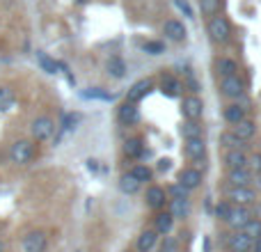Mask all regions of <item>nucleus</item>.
Here are the masks:
<instances>
[{
	"label": "nucleus",
	"mask_w": 261,
	"mask_h": 252,
	"mask_svg": "<svg viewBox=\"0 0 261 252\" xmlns=\"http://www.w3.org/2000/svg\"><path fill=\"white\" fill-rule=\"evenodd\" d=\"M208 37H211V41H216V44H227L231 37L229 21H227L225 16H213L211 21H208Z\"/></svg>",
	"instance_id": "nucleus-1"
},
{
	"label": "nucleus",
	"mask_w": 261,
	"mask_h": 252,
	"mask_svg": "<svg viewBox=\"0 0 261 252\" xmlns=\"http://www.w3.org/2000/svg\"><path fill=\"white\" fill-rule=\"evenodd\" d=\"M9 158H12V163H16V165H28V163L35 158V144H32L30 140H16V142L12 144V149H9Z\"/></svg>",
	"instance_id": "nucleus-2"
},
{
	"label": "nucleus",
	"mask_w": 261,
	"mask_h": 252,
	"mask_svg": "<svg viewBox=\"0 0 261 252\" xmlns=\"http://www.w3.org/2000/svg\"><path fill=\"white\" fill-rule=\"evenodd\" d=\"M227 199L234 202L236 207H250L257 199V193H254L252 186H231L227 190Z\"/></svg>",
	"instance_id": "nucleus-3"
},
{
	"label": "nucleus",
	"mask_w": 261,
	"mask_h": 252,
	"mask_svg": "<svg viewBox=\"0 0 261 252\" xmlns=\"http://www.w3.org/2000/svg\"><path fill=\"white\" fill-rule=\"evenodd\" d=\"M30 131H32V138L37 140V142H46V140H50L53 138V133H55V122L50 117H37L35 122H32L30 126Z\"/></svg>",
	"instance_id": "nucleus-4"
},
{
	"label": "nucleus",
	"mask_w": 261,
	"mask_h": 252,
	"mask_svg": "<svg viewBox=\"0 0 261 252\" xmlns=\"http://www.w3.org/2000/svg\"><path fill=\"white\" fill-rule=\"evenodd\" d=\"M220 92L227 96V99H241L245 94V83L241 81L239 76H225L220 81Z\"/></svg>",
	"instance_id": "nucleus-5"
},
{
	"label": "nucleus",
	"mask_w": 261,
	"mask_h": 252,
	"mask_svg": "<svg viewBox=\"0 0 261 252\" xmlns=\"http://www.w3.org/2000/svg\"><path fill=\"white\" fill-rule=\"evenodd\" d=\"M46 243H48V239H46L44 232H30V234L23 236V252H44L46 250Z\"/></svg>",
	"instance_id": "nucleus-6"
},
{
	"label": "nucleus",
	"mask_w": 261,
	"mask_h": 252,
	"mask_svg": "<svg viewBox=\"0 0 261 252\" xmlns=\"http://www.w3.org/2000/svg\"><path fill=\"white\" fill-rule=\"evenodd\" d=\"M151 90H153V81L151 78H142V81H138L133 87H130L126 96H128L130 104H138V101H142Z\"/></svg>",
	"instance_id": "nucleus-7"
},
{
	"label": "nucleus",
	"mask_w": 261,
	"mask_h": 252,
	"mask_svg": "<svg viewBox=\"0 0 261 252\" xmlns=\"http://www.w3.org/2000/svg\"><path fill=\"white\" fill-rule=\"evenodd\" d=\"M176 181H179L181 186H186L188 190H195L202 186V172L195 170V167H186V170L179 172V179Z\"/></svg>",
	"instance_id": "nucleus-8"
},
{
	"label": "nucleus",
	"mask_w": 261,
	"mask_h": 252,
	"mask_svg": "<svg viewBox=\"0 0 261 252\" xmlns=\"http://www.w3.org/2000/svg\"><path fill=\"white\" fill-rule=\"evenodd\" d=\"M250 211H248V207H231V211H229V218H227L225 222H229V227H234V230H243L245 227V222L250 220Z\"/></svg>",
	"instance_id": "nucleus-9"
},
{
	"label": "nucleus",
	"mask_w": 261,
	"mask_h": 252,
	"mask_svg": "<svg viewBox=\"0 0 261 252\" xmlns=\"http://www.w3.org/2000/svg\"><path fill=\"white\" fill-rule=\"evenodd\" d=\"M184 152L190 161H202V158L206 156V144H204L202 138H190V140H186Z\"/></svg>",
	"instance_id": "nucleus-10"
},
{
	"label": "nucleus",
	"mask_w": 261,
	"mask_h": 252,
	"mask_svg": "<svg viewBox=\"0 0 261 252\" xmlns=\"http://www.w3.org/2000/svg\"><path fill=\"white\" fill-rule=\"evenodd\" d=\"M163 30H165L167 39H172V41H184L186 35H188V32H186V26L179 21V18H170V21H165Z\"/></svg>",
	"instance_id": "nucleus-11"
},
{
	"label": "nucleus",
	"mask_w": 261,
	"mask_h": 252,
	"mask_svg": "<svg viewBox=\"0 0 261 252\" xmlns=\"http://www.w3.org/2000/svg\"><path fill=\"white\" fill-rule=\"evenodd\" d=\"M202 113H204V104L199 96H188V99L184 101V115L190 122H197V119L202 117Z\"/></svg>",
	"instance_id": "nucleus-12"
},
{
	"label": "nucleus",
	"mask_w": 261,
	"mask_h": 252,
	"mask_svg": "<svg viewBox=\"0 0 261 252\" xmlns=\"http://www.w3.org/2000/svg\"><path fill=\"white\" fill-rule=\"evenodd\" d=\"M225 163L229 170H239V167H248V156L243 149H227Z\"/></svg>",
	"instance_id": "nucleus-13"
},
{
	"label": "nucleus",
	"mask_w": 261,
	"mask_h": 252,
	"mask_svg": "<svg viewBox=\"0 0 261 252\" xmlns=\"http://www.w3.org/2000/svg\"><path fill=\"white\" fill-rule=\"evenodd\" d=\"M167 197H165V190L161 188V186H149L147 188V204L151 209H156V211H161L163 207H165Z\"/></svg>",
	"instance_id": "nucleus-14"
},
{
	"label": "nucleus",
	"mask_w": 261,
	"mask_h": 252,
	"mask_svg": "<svg viewBox=\"0 0 261 252\" xmlns=\"http://www.w3.org/2000/svg\"><path fill=\"white\" fill-rule=\"evenodd\" d=\"M117 119L122 122L124 126H130L138 122V106L130 104V101H126V104H122L117 108Z\"/></svg>",
	"instance_id": "nucleus-15"
},
{
	"label": "nucleus",
	"mask_w": 261,
	"mask_h": 252,
	"mask_svg": "<svg viewBox=\"0 0 261 252\" xmlns=\"http://www.w3.org/2000/svg\"><path fill=\"white\" fill-rule=\"evenodd\" d=\"M254 131H257V126L250 122V119H241V122H236V124H234L231 133H234L236 138L241 140V142H248V140H252Z\"/></svg>",
	"instance_id": "nucleus-16"
},
{
	"label": "nucleus",
	"mask_w": 261,
	"mask_h": 252,
	"mask_svg": "<svg viewBox=\"0 0 261 252\" xmlns=\"http://www.w3.org/2000/svg\"><path fill=\"white\" fill-rule=\"evenodd\" d=\"M229 250L231 252H250L252 250V239H248L243 232H236L229 239Z\"/></svg>",
	"instance_id": "nucleus-17"
},
{
	"label": "nucleus",
	"mask_w": 261,
	"mask_h": 252,
	"mask_svg": "<svg viewBox=\"0 0 261 252\" xmlns=\"http://www.w3.org/2000/svg\"><path fill=\"white\" fill-rule=\"evenodd\" d=\"M252 172L248 167H239V170H229V184L231 186H250L252 184Z\"/></svg>",
	"instance_id": "nucleus-18"
},
{
	"label": "nucleus",
	"mask_w": 261,
	"mask_h": 252,
	"mask_svg": "<svg viewBox=\"0 0 261 252\" xmlns=\"http://www.w3.org/2000/svg\"><path fill=\"white\" fill-rule=\"evenodd\" d=\"M172 222H174V218L170 216V213H158L156 218H153V232L156 234H167V232L172 230Z\"/></svg>",
	"instance_id": "nucleus-19"
},
{
	"label": "nucleus",
	"mask_w": 261,
	"mask_h": 252,
	"mask_svg": "<svg viewBox=\"0 0 261 252\" xmlns=\"http://www.w3.org/2000/svg\"><path fill=\"white\" fill-rule=\"evenodd\" d=\"M156 241H158V234L153 230H144L142 234L138 236V250L140 252H149L156 245Z\"/></svg>",
	"instance_id": "nucleus-20"
},
{
	"label": "nucleus",
	"mask_w": 261,
	"mask_h": 252,
	"mask_svg": "<svg viewBox=\"0 0 261 252\" xmlns=\"http://www.w3.org/2000/svg\"><path fill=\"white\" fill-rule=\"evenodd\" d=\"M243 115H245V108L239 104H229L225 110H222V117H225L229 124H236V122H241V119H245Z\"/></svg>",
	"instance_id": "nucleus-21"
},
{
	"label": "nucleus",
	"mask_w": 261,
	"mask_h": 252,
	"mask_svg": "<svg viewBox=\"0 0 261 252\" xmlns=\"http://www.w3.org/2000/svg\"><path fill=\"white\" fill-rule=\"evenodd\" d=\"M119 190H122V193H126V195L138 193V190H140V181L135 179L130 172H126V174H122V179H119Z\"/></svg>",
	"instance_id": "nucleus-22"
},
{
	"label": "nucleus",
	"mask_w": 261,
	"mask_h": 252,
	"mask_svg": "<svg viewBox=\"0 0 261 252\" xmlns=\"http://www.w3.org/2000/svg\"><path fill=\"white\" fill-rule=\"evenodd\" d=\"M161 90L165 96H179L181 94V83L174 76H165L161 83Z\"/></svg>",
	"instance_id": "nucleus-23"
},
{
	"label": "nucleus",
	"mask_w": 261,
	"mask_h": 252,
	"mask_svg": "<svg viewBox=\"0 0 261 252\" xmlns=\"http://www.w3.org/2000/svg\"><path fill=\"white\" fill-rule=\"evenodd\" d=\"M106 69H108V73L113 78H124L126 76V64H124V60H119V58H110L108 64H106Z\"/></svg>",
	"instance_id": "nucleus-24"
},
{
	"label": "nucleus",
	"mask_w": 261,
	"mask_h": 252,
	"mask_svg": "<svg viewBox=\"0 0 261 252\" xmlns=\"http://www.w3.org/2000/svg\"><path fill=\"white\" fill-rule=\"evenodd\" d=\"M199 9L204 16H218V12L222 9V0H199Z\"/></svg>",
	"instance_id": "nucleus-25"
},
{
	"label": "nucleus",
	"mask_w": 261,
	"mask_h": 252,
	"mask_svg": "<svg viewBox=\"0 0 261 252\" xmlns=\"http://www.w3.org/2000/svg\"><path fill=\"white\" fill-rule=\"evenodd\" d=\"M216 71L220 73L222 78H225V76H234V73H236V62H234V60H229V58H220L216 62Z\"/></svg>",
	"instance_id": "nucleus-26"
},
{
	"label": "nucleus",
	"mask_w": 261,
	"mask_h": 252,
	"mask_svg": "<svg viewBox=\"0 0 261 252\" xmlns=\"http://www.w3.org/2000/svg\"><path fill=\"white\" fill-rule=\"evenodd\" d=\"M188 199H172L170 204V216L172 218H186L188 216Z\"/></svg>",
	"instance_id": "nucleus-27"
},
{
	"label": "nucleus",
	"mask_w": 261,
	"mask_h": 252,
	"mask_svg": "<svg viewBox=\"0 0 261 252\" xmlns=\"http://www.w3.org/2000/svg\"><path fill=\"white\" fill-rule=\"evenodd\" d=\"M140 154H142V142H140L138 138H130L124 142V156L128 158H138Z\"/></svg>",
	"instance_id": "nucleus-28"
},
{
	"label": "nucleus",
	"mask_w": 261,
	"mask_h": 252,
	"mask_svg": "<svg viewBox=\"0 0 261 252\" xmlns=\"http://www.w3.org/2000/svg\"><path fill=\"white\" fill-rule=\"evenodd\" d=\"M14 104V90L7 85L0 87V113H5V110H9Z\"/></svg>",
	"instance_id": "nucleus-29"
},
{
	"label": "nucleus",
	"mask_w": 261,
	"mask_h": 252,
	"mask_svg": "<svg viewBox=\"0 0 261 252\" xmlns=\"http://www.w3.org/2000/svg\"><path fill=\"white\" fill-rule=\"evenodd\" d=\"M243 234L248 236V239H259L261 236V220H257V218H250L248 222H245V227H243Z\"/></svg>",
	"instance_id": "nucleus-30"
},
{
	"label": "nucleus",
	"mask_w": 261,
	"mask_h": 252,
	"mask_svg": "<svg viewBox=\"0 0 261 252\" xmlns=\"http://www.w3.org/2000/svg\"><path fill=\"white\" fill-rule=\"evenodd\" d=\"M181 133H184V138L186 140H190V138H202V126H199L197 122H186L184 126H181Z\"/></svg>",
	"instance_id": "nucleus-31"
},
{
	"label": "nucleus",
	"mask_w": 261,
	"mask_h": 252,
	"mask_svg": "<svg viewBox=\"0 0 261 252\" xmlns=\"http://www.w3.org/2000/svg\"><path fill=\"white\" fill-rule=\"evenodd\" d=\"M190 193H193V190H188L186 186H181L179 181L170 186V195H172V199H188V197H190Z\"/></svg>",
	"instance_id": "nucleus-32"
},
{
	"label": "nucleus",
	"mask_w": 261,
	"mask_h": 252,
	"mask_svg": "<svg viewBox=\"0 0 261 252\" xmlns=\"http://www.w3.org/2000/svg\"><path fill=\"white\" fill-rule=\"evenodd\" d=\"M220 142L225 144L227 149H241V147H243V144H245V142H241V140L236 138L234 133H229V131H227V133H222V135H220Z\"/></svg>",
	"instance_id": "nucleus-33"
},
{
	"label": "nucleus",
	"mask_w": 261,
	"mask_h": 252,
	"mask_svg": "<svg viewBox=\"0 0 261 252\" xmlns=\"http://www.w3.org/2000/svg\"><path fill=\"white\" fill-rule=\"evenodd\" d=\"M130 174H133L135 179L140 181V184H144V181H151V174H153V172L149 170L147 165H135V167H133V172H130Z\"/></svg>",
	"instance_id": "nucleus-34"
},
{
	"label": "nucleus",
	"mask_w": 261,
	"mask_h": 252,
	"mask_svg": "<svg viewBox=\"0 0 261 252\" xmlns=\"http://www.w3.org/2000/svg\"><path fill=\"white\" fill-rule=\"evenodd\" d=\"M78 124H81V115L78 113H67L62 117V131H73Z\"/></svg>",
	"instance_id": "nucleus-35"
},
{
	"label": "nucleus",
	"mask_w": 261,
	"mask_h": 252,
	"mask_svg": "<svg viewBox=\"0 0 261 252\" xmlns=\"http://www.w3.org/2000/svg\"><path fill=\"white\" fill-rule=\"evenodd\" d=\"M39 64L44 67V71H48V73H58V69H60V64L55 62V60H50L48 55H44V53H39Z\"/></svg>",
	"instance_id": "nucleus-36"
},
{
	"label": "nucleus",
	"mask_w": 261,
	"mask_h": 252,
	"mask_svg": "<svg viewBox=\"0 0 261 252\" xmlns=\"http://www.w3.org/2000/svg\"><path fill=\"white\" fill-rule=\"evenodd\" d=\"M213 211H216L218 220H227V218H229V211H231V202H229V199H222V202L218 204Z\"/></svg>",
	"instance_id": "nucleus-37"
},
{
	"label": "nucleus",
	"mask_w": 261,
	"mask_h": 252,
	"mask_svg": "<svg viewBox=\"0 0 261 252\" xmlns=\"http://www.w3.org/2000/svg\"><path fill=\"white\" fill-rule=\"evenodd\" d=\"M248 170L252 172V174H261V152L248 156Z\"/></svg>",
	"instance_id": "nucleus-38"
},
{
	"label": "nucleus",
	"mask_w": 261,
	"mask_h": 252,
	"mask_svg": "<svg viewBox=\"0 0 261 252\" xmlns=\"http://www.w3.org/2000/svg\"><path fill=\"white\" fill-rule=\"evenodd\" d=\"M144 51H147L149 55H161L163 51H165V46H163L161 41H147V44H144Z\"/></svg>",
	"instance_id": "nucleus-39"
},
{
	"label": "nucleus",
	"mask_w": 261,
	"mask_h": 252,
	"mask_svg": "<svg viewBox=\"0 0 261 252\" xmlns=\"http://www.w3.org/2000/svg\"><path fill=\"white\" fill-rule=\"evenodd\" d=\"M83 96H87V99H113L110 94H106V92H99L96 87H92L90 92H83Z\"/></svg>",
	"instance_id": "nucleus-40"
},
{
	"label": "nucleus",
	"mask_w": 261,
	"mask_h": 252,
	"mask_svg": "<svg viewBox=\"0 0 261 252\" xmlns=\"http://www.w3.org/2000/svg\"><path fill=\"white\" fill-rule=\"evenodd\" d=\"M176 7H179V9H181V12H184V14H186V16H193V12H190V7H188V5H186V3H184V0H176Z\"/></svg>",
	"instance_id": "nucleus-41"
},
{
	"label": "nucleus",
	"mask_w": 261,
	"mask_h": 252,
	"mask_svg": "<svg viewBox=\"0 0 261 252\" xmlns=\"http://www.w3.org/2000/svg\"><path fill=\"white\" fill-rule=\"evenodd\" d=\"M172 250H176V241L167 239V243H165V248H163V252H172Z\"/></svg>",
	"instance_id": "nucleus-42"
},
{
	"label": "nucleus",
	"mask_w": 261,
	"mask_h": 252,
	"mask_svg": "<svg viewBox=\"0 0 261 252\" xmlns=\"http://www.w3.org/2000/svg\"><path fill=\"white\" fill-rule=\"evenodd\" d=\"M252 250H254V252H261V236L252 241Z\"/></svg>",
	"instance_id": "nucleus-43"
},
{
	"label": "nucleus",
	"mask_w": 261,
	"mask_h": 252,
	"mask_svg": "<svg viewBox=\"0 0 261 252\" xmlns=\"http://www.w3.org/2000/svg\"><path fill=\"white\" fill-rule=\"evenodd\" d=\"M204 252H211V239H204Z\"/></svg>",
	"instance_id": "nucleus-44"
},
{
	"label": "nucleus",
	"mask_w": 261,
	"mask_h": 252,
	"mask_svg": "<svg viewBox=\"0 0 261 252\" xmlns=\"http://www.w3.org/2000/svg\"><path fill=\"white\" fill-rule=\"evenodd\" d=\"M167 167H170V161H167V158H163V161H161V170H167Z\"/></svg>",
	"instance_id": "nucleus-45"
},
{
	"label": "nucleus",
	"mask_w": 261,
	"mask_h": 252,
	"mask_svg": "<svg viewBox=\"0 0 261 252\" xmlns=\"http://www.w3.org/2000/svg\"><path fill=\"white\" fill-rule=\"evenodd\" d=\"M0 252H5V245H3V241H0Z\"/></svg>",
	"instance_id": "nucleus-46"
},
{
	"label": "nucleus",
	"mask_w": 261,
	"mask_h": 252,
	"mask_svg": "<svg viewBox=\"0 0 261 252\" xmlns=\"http://www.w3.org/2000/svg\"><path fill=\"white\" fill-rule=\"evenodd\" d=\"M76 3H85V0H76Z\"/></svg>",
	"instance_id": "nucleus-47"
}]
</instances>
